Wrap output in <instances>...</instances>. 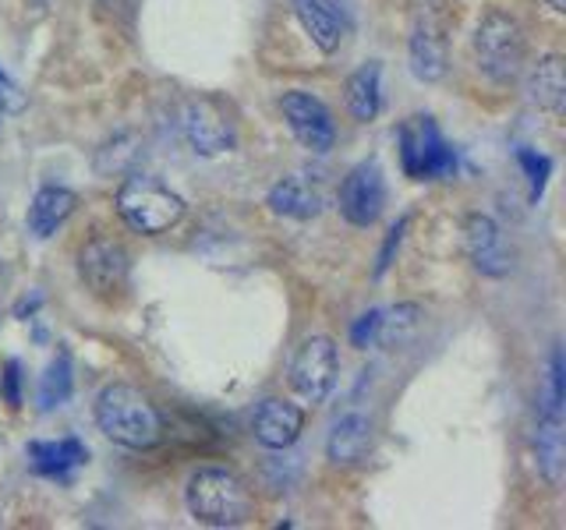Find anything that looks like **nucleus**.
Masks as SVG:
<instances>
[{
    "label": "nucleus",
    "mask_w": 566,
    "mask_h": 530,
    "mask_svg": "<svg viewBox=\"0 0 566 530\" xmlns=\"http://www.w3.org/2000/svg\"><path fill=\"white\" fill-rule=\"evenodd\" d=\"M25 456L32 459L35 474L46 477H67L75 467H82L88 459V449L78 438H61V442H29Z\"/></svg>",
    "instance_id": "6ab92c4d"
},
{
    "label": "nucleus",
    "mask_w": 566,
    "mask_h": 530,
    "mask_svg": "<svg viewBox=\"0 0 566 530\" xmlns=\"http://www.w3.org/2000/svg\"><path fill=\"white\" fill-rule=\"evenodd\" d=\"M96 424L106 438L124 449H153L164 435V421H159L149 396L124 382H111L96 396Z\"/></svg>",
    "instance_id": "f03ea898"
},
{
    "label": "nucleus",
    "mask_w": 566,
    "mask_h": 530,
    "mask_svg": "<svg viewBox=\"0 0 566 530\" xmlns=\"http://www.w3.org/2000/svg\"><path fill=\"white\" fill-rule=\"evenodd\" d=\"M117 212L135 234L156 237L185 220V199L167 184H159L156 177L132 173L117 191Z\"/></svg>",
    "instance_id": "7ed1b4c3"
},
{
    "label": "nucleus",
    "mask_w": 566,
    "mask_h": 530,
    "mask_svg": "<svg viewBox=\"0 0 566 530\" xmlns=\"http://www.w3.org/2000/svg\"><path fill=\"white\" fill-rule=\"evenodd\" d=\"M407 53H411V71L421 82H439L450 67V43H447V18L436 8H421L411 40H407Z\"/></svg>",
    "instance_id": "6e6552de"
},
{
    "label": "nucleus",
    "mask_w": 566,
    "mask_h": 530,
    "mask_svg": "<svg viewBox=\"0 0 566 530\" xmlns=\"http://www.w3.org/2000/svg\"><path fill=\"white\" fill-rule=\"evenodd\" d=\"M270 205L276 216H291V220H312L323 209V194L308 181V177H283V181L270 191Z\"/></svg>",
    "instance_id": "a211bd4d"
},
{
    "label": "nucleus",
    "mask_w": 566,
    "mask_h": 530,
    "mask_svg": "<svg viewBox=\"0 0 566 530\" xmlns=\"http://www.w3.org/2000/svg\"><path fill=\"white\" fill-rule=\"evenodd\" d=\"M185 135L195 146V152L202 156H220L234 149V120L220 106V99H195L185 110Z\"/></svg>",
    "instance_id": "9b49d317"
},
{
    "label": "nucleus",
    "mask_w": 566,
    "mask_h": 530,
    "mask_svg": "<svg viewBox=\"0 0 566 530\" xmlns=\"http://www.w3.org/2000/svg\"><path fill=\"white\" fill-rule=\"evenodd\" d=\"M548 8H553V11H559V14H563V11H566V0H548Z\"/></svg>",
    "instance_id": "c85d7f7f"
},
{
    "label": "nucleus",
    "mask_w": 566,
    "mask_h": 530,
    "mask_svg": "<svg viewBox=\"0 0 566 530\" xmlns=\"http://www.w3.org/2000/svg\"><path fill=\"white\" fill-rule=\"evenodd\" d=\"M527 96L535 106H542V110L563 114V106H566V64H563V57L548 53V57H542L535 67H531Z\"/></svg>",
    "instance_id": "dca6fc26"
},
{
    "label": "nucleus",
    "mask_w": 566,
    "mask_h": 530,
    "mask_svg": "<svg viewBox=\"0 0 566 530\" xmlns=\"http://www.w3.org/2000/svg\"><path fill=\"white\" fill-rule=\"evenodd\" d=\"M294 11H297V22L301 29L308 32V40L323 50L333 53L344 40V22L336 14L333 0H294Z\"/></svg>",
    "instance_id": "2eb2a0df"
},
{
    "label": "nucleus",
    "mask_w": 566,
    "mask_h": 530,
    "mask_svg": "<svg viewBox=\"0 0 566 530\" xmlns=\"http://www.w3.org/2000/svg\"><path fill=\"white\" fill-rule=\"evenodd\" d=\"M376 329H379V311L361 315L358 322H354V329H350V343L358 347V350H365L371 340H376Z\"/></svg>",
    "instance_id": "a878e982"
},
{
    "label": "nucleus",
    "mask_w": 566,
    "mask_h": 530,
    "mask_svg": "<svg viewBox=\"0 0 566 530\" xmlns=\"http://www.w3.org/2000/svg\"><path fill=\"white\" fill-rule=\"evenodd\" d=\"M280 110H283V120H287L291 135L305 149H312V152H329L333 149L336 128H333V117L323 106V99H315L308 93H287L280 99Z\"/></svg>",
    "instance_id": "9d476101"
},
{
    "label": "nucleus",
    "mask_w": 566,
    "mask_h": 530,
    "mask_svg": "<svg viewBox=\"0 0 566 530\" xmlns=\"http://www.w3.org/2000/svg\"><path fill=\"white\" fill-rule=\"evenodd\" d=\"M75 205H78L75 191L57 188V184L40 188V191H35L32 205H29V234L40 237V241L53 237V234H57V226H64V220L75 212Z\"/></svg>",
    "instance_id": "4468645a"
},
{
    "label": "nucleus",
    "mask_w": 566,
    "mask_h": 530,
    "mask_svg": "<svg viewBox=\"0 0 566 530\" xmlns=\"http://www.w3.org/2000/svg\"><path fill=\"white\" fill-rule=\"evenodd\" d=\"M464 244H468V255L474 262V269L482 276H492L500 279L510 273V252L503 244V230L492 216H482V212H474L464 223Z\"/></svg>",
    "instance_id": "f8f14e48"
},
{
    "label": "nucleus",
    "mask_w": 566,
    "mask_h": 530,
    "mask_svg": "<svg viewBox=\"0 0 566 530\" xmlns=\"http://www.w3.org/2000/svg\"><path fill=\"white\" fill-rule=\"evenodd\" d=\"M521 167L531 173V199H538L542 188H545V177H548V159L545 156H535V152H521Z\"/></svg>",
    "instance_id": "393cba45"
},
{
    "label": "nucleus",
    "mask_w": 566,
    "mask_h": 530,
    "mask_svg": "<svg viewBox=\"0 0 566 530\" xmlns=\"http://www.w3.org/2000/svg\"><path fill=\"white\" fill-rule=\"evenodd\" d=\"M252 432L265 449H287L305 432V411L287 400H262L252 417Z\"/></svg>",
    "instance_id": "ddd939ff"
},
{
    "label": "nucleus",
    "mask_w": 566,
    "mask_h": 530,
    "mask_svg": "<svg viewBox=\"0 0 566 530\" xmlns=\"http://www.w3.org/2000/svg\"><path fill=\"white\" fill-rule=\"evenodd\" d=\"M25 93L18 88V82L8 75V71H0V110L4 114H22L25 110Z\"/></svg>",
    "instance_id": "b1692460"
},
{
    "label": "nucleus",
    "mask_w": 566,
    "mask_h": 530,
    "mask_svg": "<svg viewBox=\"0 0 566 530\" xmlns=\"http://www.w3.org/2000/svg\"><path fill=\"white\" fill-rule=\"evenodd\" d=\"M403 230H407V220H400L394 230H389V237H386L382 252H379V262H376V276H382L389 269V262H394V252H397L400 241H403Z\"/></svg>",
    "instance_id": "bb28decb"
},
{
    "label": "nucleus",
    "mask_w": 566,
    "mask_h": 530,
    "mask_svg": "<svg viewBox=\"0 0 566 530\" xmlns=\"http://www.w3.org/2000/svg\"><path fill=\"white\" fill-rule=\"evenodd\" d=\"M421 326V308L418 305H397L394 311L379 315V329H376V340L386 347V350H397L403 347L411 336L418 332Z\"/></svg>",
    "instance_id": "4be33fe9"
},
{
    "label": "nucleus",
    "mask_w": 566,
    "mask_h": 530,
    "mask_svg": "<svg viewBox=\"0 0 566 530\" xmlns=\"http://www.w3.org/2000/svg\"><path fill=\"white\" fill-rule=\"evenodd\" d=\"M527 57V40L524 29L513 14L506 11H485L482 22L474 29V61L492 82H513L521 75Z\"/></svg>",
    "instance_id": "20e7f679"
},
{
    "label": "nucleus",
    "mask_w": 566,
    "mask_h": 530,
    "mask_svg": "<svg viewBox=\"0 0 566 530\" xmlns=\"http://www.w3.org/2000/svg\"><path fill=\"white\" fill-rule=\"evenodd\" d=\"M185 502L195 523L202 527H241L252 520V488H248L234 470L223 467H202L188 477Z\"/></svg>",
    "instance_id": "f257e3e1"
},
{
    "label": "nucleus",
    "mask_w": 566,
    "mask_h": 530,
    "mask_svg": "<svg viewBox=\"0 0 566 530\" xmlns=\"http://www.w3.org/2000/svg\"><path fill=\"white\" fill-rule=\"evenodd\" d=\"M132 262L124 244L114 237H88L78 247V276L99 300H117L128 290Z\"/></svg>",
    "instance_id": "423d86ee"
},
{
    "label": "nucleus",
    "mask_w": 566,
    "mask_h": 530,
    "mask_svg": "<svg viewBox=\"0 0 566 530\" xmlns=\"http://www.w3.org/2000/svg\"><path fill=\"white\" fill-rule=\"evenodd\" d=\"M336 205H340V216L350 226H371L386 209V181L376 159L368 163H358L340 184V194H336Z\"/></svg>",
    "instance_id": "1a4fd4ad"
},
{
    "label": "nucleus",
    "mask_w": 566,
    "mask_h": 530,
    "mask_svg": "<svg viewBox=\"0 0 566 530\" xmlns=\"http://www.w3.org/2000/svg\"><path fill=\"white\" fill-rule=\"evenodd\" d=\"M336 371H340V353H336V343L329 340V336H308V340L301 343L294 353L291 385L301 400L323 403L336 385Z\"/></svg>",
    "instance_id": "0eeeda50"
},
{
    "label": "nucleus",
    "mask_w": 566,
    "mask_h": 530,
    "mask_svg": "<svg viewBox=\"0 0 566 530\" xmlns=\"http://www.w3.org/2000/svg\"><path fill=\"white\" fill-rule=\"evenodd\" d=\"M538 470L545 474L548 485L563 481V417H545L538 414Z\"/></svg>",
    "instance_id": "412c9836"
},
{
    "label": "nucleus",
    "mask_w": 566,
    "mask_h": 530,
    "mask_svg": "<svg viewBox=\"0 0 566 530\" xmlns=\"http://www.w3.org/2000/svg\"><path fill=\"white\" fill-rule=\"evenodd\" d=\"M71 385H75V375H71V358H67V350H61L57 358H53V364L46 368L43 385H40L43 411H53V406H61L71 396Z\"/></svg>",
    "instance_id": "5701e85b"
},
{
    "label": "nucleus",
    "mask_w": 566,
    "mask_h": 530,
    "mask_svg": "<svg viewBox=\"0 0 566 530\" xmlns=\"http://www.w3.org/2000/svg\"><path fill=\"white\" fill-rule=\"evenodd\" d=\"M4 400L11 406H22V393H18V361H8L4 368Z\"/></svg>",
    "instance_id": "cd10ccee"
},
{
    "label": "nucleus",
    "mask_w": 566,
    "mask_h": 530,
    "mask_svg": "<svg viewBox=\"0 0 566 530\" xmlns=\"http://www.w3.org/2000/svg\"><path fill=\"white\" fill-rule=\"evenodd\" d=\"M379 75H382V67L371 61L365 67H358L354 75L347 78V110L354 120H376L379 114V106H382V88H379Z\"/></svg>",
    "instance_id": "aec40b11"
},
{
    "label": "nucleus",
    "mask_w": 566,
    "mask_h": 530,
    "mask_svg": "<svg viewBox=\"0 0 566 530\" xmlns=\"http://www.w3.org/2000/svg\"><path fill=\"white\" fill-rule=\"evenodd\" d=\"M25 4H32V8H46L50 0H25Z\"/></svg>",
    "instance_id": "c756f323"
},
{
    "label": "nucleus",
    "mask_w": 566,
    "mask_h": 530,
    "mask_svg": "<svg viewBox=\"0 0 566 530\" xmlns=\"http://www.w3.org/2000/svg\"><path fill=\"white\" fill-rule=\"evenodd\" d=\"M400 163L411 181H436L457 173V156L432 117H407L400 124Z\"/></svg>",
    "instance_id": "39448f33"
},
{
    "label": "nucleus",
    "mask_w": 566,
    "mask_h": 530,
    "mask_svg": "<svg viewBox=\"0 0 566 530\" xmlns=\"http://www.w3.org/2000/svg\"><path fill=\"white\" fill-rule=\"evenodd\" d=\"M368 446H371V421L354 411L333 424L329 442H326V456L333 464H358V459H365Z\"/></svg>",
    "instance_id": "f3484780"
}]
</instances>
